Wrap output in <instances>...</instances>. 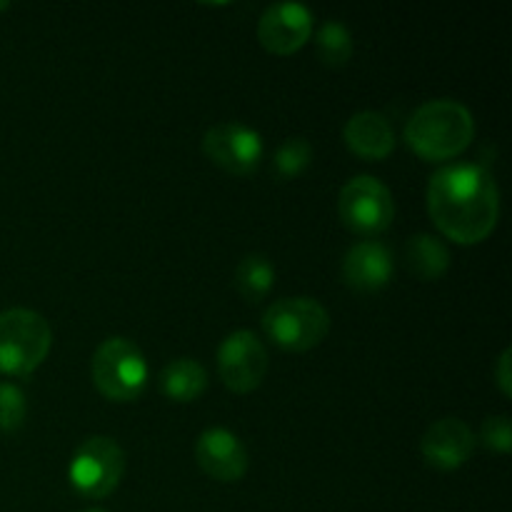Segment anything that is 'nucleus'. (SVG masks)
Segmentation results:
<instances>
[{
	"instance_id": "obj_16",
	"label": "nucleus",
	"mask_w": 512,
	"mask_h": 512,
	"mask_svg": "<svg viewBox=\"0 0 512 512\" xmlns=\"http://www.w3.org/2000/svg\"><path fill=\"white\" fill-rule=\"evenodd\" d=\"M405 260H408V268L415 278L433 283L448 273L450 250L438 235L418 233L405 245Z\"/></svg>"
},
{
	"instance_id": "obj_11",
	"label": "nucleus",
	"mask_w": 512,
	"mask_h": 512,
	"mask_svg": "<svg viewBox=\"0 0 512 512\" xmlns=\"http://www.w3.org/2000/svg\"><path fill=\"white\" fill-rule=\"evenodd\" d=\"M195 460L200 470L220 483H238L248 473V448L228 428H208L195 443Z\"/></svg>"
},
{
	"instance_id": "obj_6",
	"label": "nucleus",
	"mask_w": 512,
	"mask_h": 512,
	"mask_svg": "<svg viewBox=\"0 0 512 512\" xmlns=\"http://www.w3.org/2000/svg\"><path fill=\"white\" fill-rule=\"evenodd\" d=\"M125 475V453L113 438L93 435L75 450L68 480L75 493L88 500H103L118 490Z\"/></svg>"
},
{
	"instance_id": "obj_5",
	"label": "nucleus",
	"mask_w": 512,
	"mask_h": 512,
	"mask_svg": "<svg viewBox=\"0 0 512 512\" xmlns=\"http://www.w3.org/2000/svg\"><path fill=\"white\" fill-rule=\"evenodd\" d=\"M263 330L278 348L305 353L328 338L330 315L315 298H283L265 310Z\"/></svg>"
},
{
	"instance_id": "obj_20",
	"label": "nucleus",
	"mask_w": 512,
	"mask_h": 512,
	"mask_svg": "<svg viewBox=\"0 0 512 512\" xmlns=\"http://www.w3.org/2000/svg\"><path fill=\"white\" fill-rule=\"evenodd\" d=\"M28 415V400L13 383H0V433H15L23 428Z\"/></svg>"
},
{
	"instance_id": "obj_9",
	"label": "nucleus",
	"mask_w": 512,
	"mask_h": 512,
	"mask_svg": "<svg viewBox=\"0 0 512 512\" xmlns=\"http://www.w3.org/2000/svg\"><path fill=\"white\" fill-rule=\"evenodd\" d=\"M268 350L263 340L250 330H235L218 348L220 380L233 393H253L268 375Z\"/></svg>"
},
{
	"instance_id": "obj_23",
	"label": "nucleus",
	"mask_w": 512,
	"mask_h": 512,
	"mask_svg": "<svg viewBox=\"0 0 512 512\" xmlns=\"http://www.w3.org/2000/svg\"><path fill=\"white\" fill-rule=\"evenodd\" d=\"M85 512H105V510H85Z\"/></svg>"
},
{
	"instance_id": "obj_1",
	"label": "nucleus",
	"mask_w": 512,
	"mask_h": 512,
	"mask_svg": "<svg viewBox=\"0 0 512 512\" xmlns=\"http://www.w3.org/2000/svg\"><path fill=\"white\" fill-rule=\"evenodd\" d=\"M428 213L435 228L453 243H483L500 218V190L493 173L478 163L435 170L428 183Z\"/></svg>"
},
{
	"instance_id": "obj_15",
	"label": "nucleus",
	"mask_w": 512,
	"mask_h": 512,
	"mask_svg": "<svg viewBox=\"0 0 512 512\" xmlns=\"http://www.w3.org/2000/svg\"><path fill=\"white\" fill-rule=\"evenodd\" d=\"M160 390L175 403H195L208 390V370L193 358H178L160 373Z\"/></svg>"
},
{
	"instance_id": "obj_18",
	"label": "nucleus",
	"mask_w": 512,
	"mask_h": 512,
	"mask_svg": "<svg viewBox=\"0 0 512 512\" xmlns=\"http://www.w3.org/2000/svg\"><path fill=\"white\" fill-rule=\"evenodd\" d=\"M315 48L328 68H343L353 58V33L340 20H325L315 33Z\"/></svg>"
},
{
	"instance_id": "obj_4",
	"label": "nucleus",
	"mask_w": 512,
	"mask_h": 512,
	"mask_svg": "<svg viewBox=\"0 0 512 512\" xmlns=\"http://www.w3.org/2000/svg\"><path fill=\"white\" fill-rule=\"evenodd\" d=\"M95 388L113 403H133L148 385V363L138 345L128 338L103 340L90 363Z\"/></svg>"
},
{
	"instance_id": "obj_14",
	"label": "nucleus",
	"mask_w": 512,
	"mask_h": 512,
	"mask_svg": "<svg viewBox=\"0 0 512 512\" xmlns=\"http://www.w3.org/2000/svg\"><path fill=\"white\" fill-rule=\"evenodd\" d=\"M343 140L353 155L363 160H385L395 150V130L388 115L360 110L345 123Z\"/></svg>"
},
{
	"instance_id": "obj_13",
	"label": "nucleus",
	"mask_w": 512,
	"mask_h": 512,
	"mask_svg": "<svg viewBox=\"0 0 512 512\" xmlns=\"http://www.w3.org/2000/svg\"><path fill=\"white\" fill-rule=\"evenodd\" d=\"M393 253L380 240H363L353 245L343 258V278L358 293L383 290L393 278Z\"/></svg>"
},
{
	"instance_id": "obj_12",
	"label": "nucleus",
	"mask_w": 512,
	"mask_h": 512,
	"mask_svg": "<svg viewBox=\"0 0 512 512\" xmlns=\"http://www.w3.org/2000/svg\"><path fill=\"white\" fill-rule=\"evenodd\" d=\"M475 435L460 418H440L425 430L423 440H420V453H423L425 463L435 470H458L473 458L475 450Z\"/></svg>"
},
{
	"instance_id": "obj_7",
	"label": "nucleus",
	"mask_w": 512,
	"mask_h": 512,
	"mask_svg": "<svg viewBox=\"0 0 512 512\" xmlns=\"http://www.w3.org/2000/svg\"><path fill=\"white\" fill-rule=\"evenodd\" d=\"M340 220L345 228L358 235L385 233L393 225L395 218V200L393 193L385 183H380L373 175H358L348 180L338 195Z\"/></svg>"
},
{
	"instance_id": "obj_2",
	"label": "nucleus",
	"mask_w": 512,
	"mask_h": 512,
	"mask_svg": "<svg viewBox=\"0 0 512 512\" xmlns=\"http://www.w3.org/2000/svg\"><path fill=\"white\" fill-rule=\"evenodd\" d=\"M475 138L473 113L463 103L438 98L423 103L405 123V143L430 163L458 158Z\"/></svg>"
},
{
	"instance_id": "obj_8",
	"label": "nucleus",
	"mask_w": 512,
	"mask_h": 512,
	"mask_svg": "<svg viewBox=\"0 0 512 512\" xmlns=\"http://www.w3.org/2000/svg\"><path fill=\"white\" fill-rule=\"evenodd\" d=\"M203 153L230 175H253L265 155L263 135L245 123H218L205 130Z\"/></svg>"
},
{
	"instance_id": "obj_21",
	"label": "nucleus",
	"mask_w": 512,
	"mask_h": 512,
	"mask_svg": "<svg viewBox=\"0 0 512 512\" xmlns=\"http://www.w3.org/2000/svg\"><path fill=\"white\" fill-rule=\"evenodd\" d=\"M480 443L493 453H510L512 450V425L508 415H490L480 425Z\"/></svg>"
},
{
	"instance_id": "obj_19",
	"label": "nucleus",
	"mask_w": 512,
	"mask_h": 512,
	"mask_svg": "<svg viewBox=\"0 0 512 512\" xmlns=\"http://www.w3.org/2000/svg\"><path fill=\"white\" fill-rule=\"evenodd\" d=\"M310 160H313V145H310L308 138L295 135V138L283 140V143L275 148L273 170L278 178L293 180L308 170Z\"/></svg>"
},
{
	"instance_id": "obj_17",
	"label": "nucleus",
	"mask_w": 512,
	"mask_h": 512,
	"mask_svg": "<svg viewBox=\"0 0 512 512\" xmlns=\"http://www.w3.org/2000/svg\"><path fill=\"white\" fill-rule=\"evenodd\" d=\"M233 285L248 303H260V300H265L275 285L273 260L263 253L245 255L238 263V268H235Z\"/></svg>"
},
{
	"instance_id": "obj_3",
	"label": "nucleus",
	"mask_w": 512,
	"mask_h": 512,
	"mask_svg": "<svg viewBox=\"0 0 512 512\" xmlns=\"http://www.w3.org/2000/svg\"><path fill=\"white\" fill-rule=\"evenodd\" d=\"M53 330L48 320L30 308H10L0 313V373L28 378L48 358Z\"/></svg>"
},
{
	"instance_id": "obj_22",
	"label": "nucleus",
	"mask_w": 512,
	"mask_h": 512,
	"mask_svg": "<svg viewBox=\"0 0 512 512\" xmlns=\"http://www.w3.org/2000/svg\"><path fill=\"white\" fill-rule=\"evenodd\" d=\"M510 358H512V350L505 348L503 353H500L498 358V365H495V383H498L500 393L505 395V398H510L512 395V373H510Z\"/></svg>"
},
{
	"instance_id": "obj_10",
	"label": "nucleus",
	"mask_w": 512,
	"mask_h": 512,
	"mask_svg": "<svg viewBox=\"0 0 512 512\" xmlns=\"http://www.w3.org/2000/svg\"><path fill=\"white\" fill-rule=\"evenodd\" d=\"M313 33V10L303 3H273L258 23V40L268 53L293 55Z\"/></svg>"
}]
</instances>
